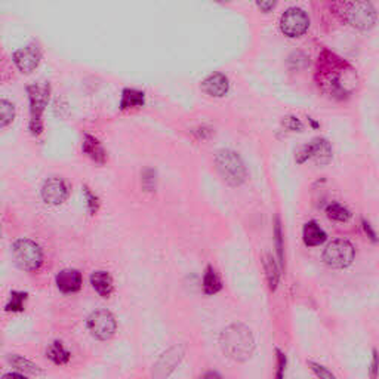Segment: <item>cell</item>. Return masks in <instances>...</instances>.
<instances>
[{
	"mask_svg": "<svg viewBox=\"0 0 379 379\" xmlns=\"http://www.w3.org/2000/svg\"><path fill=\"white\" fill-rule=\"evenodd\" d=\"M221 349L228 358L239 363L248 362L255 351V339L250 329L241 323L231 325L221 332Z\"/></svg>",
	"mask_w": 379,
	"mask_h": 379,
	"instance_id": "1",
	"label": "cell"
},
{
	"mask_svg": "<svg viewBox=\"0 0 379 379\" xmlns=\"http://www.w3.org/2000/svg\"><path fill=\"white\" fill-rule=\"evenodd\" d=\"M12 258L19 270L33 273L43 264V250L30 239H18L11 246Z\"/></svg>",
	"mask_w": 379,
	"mask_h": 379,
	"instance_id": "2",
	"label": "cell"
},
{
	"mask_svg": "<svg viewBox=\"0 0 379 379\" xmlns=\"http://www.w3.org/2000/svg\"><path fill=\"white\" fill-rule=\"evenodd\" d=\"M215 164L219 175L228 186L239 187L246 180V168L239 154L231 150H221L215 155Z\"/></svg>",
	"mask_w": 379,
	"mask_h": 379,
	"instance_id": "3",
	"label": "cell"
},
{
	"mask_svg": "<svg viewBox=\"0 0 379 379\" xmlns=\"http://www.w3.org/2000/svg\"><path fill=\"white\" fill-rule=\"evenodd\" d=\"M30 98V131L33 135H41L43 131L42 116L50 100V83H34L27 87Z\"/></svg>",
	"mask_w": 379,
	"mask_h": 379,
	"instance_id": "4",
	"label": "cell"
},
{
	"mask_svg": "<svg viewBox=\"0 0 379 379\" xmlns=\"http://www.w3.org/2000/svg\"><path fill=\"white\" fill-rule=\"evenodd\" d=\"M356 249L348 240L338 239L330 241L323 252L325 264L332 268H347L353 264Z\"/></svg>",
	"mask_w": 379,
	"mask_h": 379,
	"instance_id": "5",
	"label": "cell"
},
{
	"mask_svg": "<svg viewBox=\"0 0 379 379\" xmlns=\"http://www.w3.org/2000/svg\"><path fill=\"white\" fill-rule=\"evenodd\" d=\"M344 15L349 24L363 32L371 30L376 23L375 9L367 2L344 3Z\"/></svg>",
	"mask_w": 379,
	"mask_h": 379,
	"instance_id": "6",
	"label": "cell"
},
{
	"mask_svg": "<svg viewBox=\"0 0 379 379\" xmlns=\"http://www.w3.org/2000/svg\"><path fill=\"white\" fill-rule=\"evenodd\" d=\"M87 329H89L91 335L98 339V341H109L118 330V322H116L114 316L107 310H96L87 317Z\"/></svg>",
	"mask_w": 379,
	"mask_h": 379,
	"instance_id": "7",
	"label": "cell"
},
{
	"mask_svg": "<svg viewBox=\"0 0 379 379\" xmlns=\"http://www.w3.org/2000/svg\"><path fill=\"white\" fill-rule=\"evenodd\" d=\"M186 345L175 344L169 349H166L154 363L151 371V379H168L175 369L180 366L184 356H186Z\"/></svg>",
	"mask_w": 379,
	"mask_h": 379,
	"instance_id": "8",
	"label": "cell"
},
{
	"mask_svg": "<svg viewBox=\"0 0 379 379\" xmlns=\"http://www.w3.org/2000/svg\"><path fill=\"white\" fill-rule=\"evenodd\" d=\"M310 27L308 15L299 8H290L280 18V28L288 37L303 36Z\"/></svg>",
	"mask_w": 379,
	"mask_h": 379,
	"instance_id": "9",
	"label": "cell"
},
{
	"mask_svg": "<svg viewBox=\"0 0 379 379\" xmlns=\"http://www.w3.org/2000/svg\"><path fill=\"white\" fill-rule=\"evenodd\" d=\"M12 60L19 72L28 74L37 69L39 63L42 60V51L37 45L32 43L25 47H21V50L15 51L12 55Z\"/></svg>",
	"mask_w": 379,
	"mask_h": 379,
	"instance_id": "10",
	"label": "cell"
},
{
	"mask_svg": "<svg viewBox=\"0 0 379 379\" xmlns=\"http://www.w3.org/2000/svg\"><path fill=\"white\" fill-rule=\"evenodd\" d=\"M69 197V186L63 178H50L43 182L42 187V199L51 206L63 205Z\"/></svg>",
	"mask_w": 379,
	"mask_h": 379,
	"instance_id": "11",
	"label": "cell"
},
{
	"mask_svg": "<svg viewBox=\"0 0 379 379\" xmlns=\"http://www.w3.org/2000/svg\"><path fill=\"white\" fill-rule=\"evenodd\" d=\"M55 283L63 294H76L83 286V277L79 270L65 268L56 274Z\"/></svg>",
	"mask_w": 379,
	"mask_h": 379,
	"instance_id": "12",
	"label": "cell"
},
{
	"mask_svg": "<svg viewBox=\"0 0 379 379\" xmlns=\"http://www.w3.org/2000/svg\"><path fill=\"white\" fill-rule=\"evenodd\" d=\"M301 154H304V158L299 160V163H303L310 158L314 159L317 163H327L330 159H332V147H330L327 140L314 138Z\"/></svg>",
	"mask_w": 379,
	"mask_h": 379,
	"instance_id": "13",
	"label": "cell"
},
{
	"mask_svg": "<svg viewBox=\"0 0 379 379\" xmlns=\"http://www.w3.org/2000/svg\"><path fill=\"white\" fill-rule=\"evenodd\" d=\"M228 87H230L228 79L222 73L212 74L202 83L203 92H206L210 96H217V98L224 96L228 92Z\"/></svg>",
	"mask_w": 379,
	"mask_h": 379,
	"instance_id": "14",
	"label": "cell"
},
{
	"mask_svg": "<svg viewBox=\"0 0 379 379\" xmlns=\"http://www.w3.org/2000/svg\"><path fill=\"white\" fill-rule=\"evenodd\" d=\"M91 285L95 289V292L102 298H109L114 290L113 277L107 273V271H101V270L94 271L91 274Z\"/></svg>",
	"mask_w": 379,
	"mask_h": 379,
	"instance_id": "15",
	"label": "cell"
},
{
	"mask_svg": "<svg viewBox=\"0 0 379 379\" xmlns=\"http://www.w3.org/2000/svg\"><path fill=\"white\" fill-rule=\"evenodd\" d=\"M82 150L85 154L89 155V158L96 163L102 164L107 160V153L102 147V144L95 137H92V135H85Z\"/></svg>",
	"mask_w": 379,
	"mask_h": 379,
	"instance_id": "16",
	"label": "cell"
},
{
	"mask_svg": "<svg viewBox=\"0 0 379 379\" xmlns=\"http://www.w3.org/2000/svg\"><path fill=\"white\" fill-rule=\"evenodd\" d=\"M303 237H304V243L310 248L314 246H320L322 243L326 241V232L317 226V222L310 221L304 226L303 230Z\"/></svg>",
	"mask_w": 379,
	"mask_h": 379,
	"instance_id": "17",
	"label": "cell"
},
{
	"mask_svg": "<svg viewBox=\"0 0 379 379\" xmlns=\"http://www.w3.org/2000/svg\"><path fill=\"white\" fill-rule=\"evenodd\" d=\"M9 365L17 369V372L23 373V375H33V376H39L43 375L42 367H39L36 363L30 362L28 358L18 356V354H12L9 356Z\"/></svg>",
	"mask_w": 379,
	"mask_h": 379,
	"instance_id": "18",
	"label": "cell"
},
{
	"mask_svg": "<svg viewBox=\"0 0 379 379\" xmlns=\"http://www.w3.org/2000/svg\"><path fill=\"white\" fill-rule=\"evenodd\" d=\"M46 357L50 358V360H51L54 365H56V366H64V365H67V363L70 362L72 353L64 347L63 343L55 341V343H52L50 347H47V349H46Z\"/></svg>",
	"mask_w": 379,
	"mask_h": 379,
	"instance_id": "19",
	"label": "cell"
},
{
	"mask_svg": "<svg viewBox=\"0 0 379 379\" xmlns=\"http://www.w3.org/2000/svg\"><path fill=\"white\" fill-rule=\"evenodd\" d=\"M144 104H145L144 92L137 89H124L122 92V101H120L122 110L137 109V107H142Z\"/></svg>",
	"mask_w": 379,
	"mask_h": 379,
	"instance_id": "20",
	"label": "cell"
},
{
	"mask_svg": "<svg viewBox=\"0 0 379 379\" xmlns=\"http://www.w3.org/2000/svg\"><path fill=\"white\" fill-rule=\"evenodd\" d=\"M27 299H28V294L24 292V290H12L5 305V311L6 313H12V314L23 313L25 310Z\"/></svg>",
	"mask_w": 379,
	"mask_h": 379,
	"instance_id": "21",
	"label": "cell"
},
{
	"mask_svg": "<svg viewBox=\"0 0 379 379\" xmlns=\"http://www.w3.org/2000/svg\"><path fill=\"white\" fill-rule=\"evenodd\" d=\"M222 289V281L217 271L212 267H208L205 274H203V290H205L206 295H215Z\"/></svg>",
	"mask_w": 379,
	"mask_h": 379,
	"instance_id": "22",
	"label": "cell"
},
{
	"mask_svg": "<svg viewBox=\"0 0 379 379\" xmlns=\"http://www.w3.org/2000/svg\"><path fill=\"white\" fill-rule=\"evenodd\" d=\"M264 268H266V273H267L268 288H270L271 292H274V290L277 289L280 273H279V268L276 266V261L273 259V257H271L270 254H267L264 257Z\"/></svg>",
	"mask_w": 379,
	"mask_h": 379,
	"instance_id": "23",
	"label": "cell"
},
{
	"mask_svg": "<svg viewBox=\"0 0 379 379\" xmlns=\"http://www.w3.org/2000/svg\"><path fill=\"white\" fill-rule=\"evenodd\" d=\"M15 119V107L8 100H0V128L11 124Z\"/></svg>",
	"mask_w": 379,
	"mask_h": 379,
	"instance_id": "24",
	"label": "cell"
},
{
	"mask_svg": "<svg viewBox=\"0 0 379 379\" xmlns=\"http://www.w3.org/2000/svg\"><path fill=\"white\" fill-rule=\"evenodd\" d=\"M326 213L330 219L338 221V222H347L349 218H351V213L347 208H344L339 203H332L326 208Z\"/></svg>",
	"mask_w": 379,
	"mask_h": 379,
	"instance_id": "25",
	"label": "cell"
},
{
	"mask_svg": "<svg viewBox=\"0 0 379 379\" xmlns=\"http://www.w3.org/2000/svg\"><path fill=\"white\" fill-rule=\"evenodd\" d=\"M83 193H85L87 210H89L91 215H95V213L98 212V209H100V199L96 197L95 194L89 188H87V187H83Z\"/></svg>",
	"mask_w": 379,
	"mask_h": 379,
	"instance_id": "26",
	"label": "cell"
},
{
	"mask_svg": "<svg viewBox=\"0 0 379 379\" xmlns=\"http://www.w3.org/2000/svg\"><path fill=\"white\" fill-rule=\"evenodd\" d=\"M288 358L285 353H281L280 349H276V375L274 379H285Z\"/></svg>",
	"mask_w": 379,
	"mask_h": 379,
	"instance_id": "27",
	"label": "cell"
},
{
	"mask_svg": "<svg viewBox=\"0 0 379 379\" xmlns=\"http://www.w3.org/2000/svg\"><path fill=\"white\" fill-rule=\"evenodd\" d=\"M308 366L318 379H336V376L322 365H318L316 362H308Z\"/></svg>",
	"mask_w": 379,
	"mask_h": 379,
	"instance_id": "28",
	"label": "cell"
},
{
	"mask_svg": "<svg viewBox=\"0 0 379 379\" xmlns=\"http://www.w3.org/2000/svg\"><path fill=\"white\" fill-rule=\"evenodd\" d=\"M274 236H276V248H277V254H279V262L280 266L283 267V239H281V227H280V222L277 219L276 222V230H274Z\"/></svg>",
	"mask_w": 379,
	"mask_h": 379,
	"instance_id": "29",
	"label": "cell"
},
{
	"mask_svg": "<svg viewBox=\"0 0 379 379\" xmlns=\"http://www.w3.org/2000/svg\"><path fill=\"white\" fill-rule=\"evenodd\" d=\"M286 124V128L296 131V129H303V123H301L296 118H286V120L283 122Z\"/></svg>",
	"mask_w": 379,
	"mask_h": 379,
	"instance_id": "30",
	"label": "cell"
},
{
	"mask_svg": "<svg viewBox=\"0 0 379 379\" xmlns=\"http://www.w3.org/2000/svg\"><path fill=\"white\" fill-rule=\"evenodd\" d=\"M0 379H28V378L23 373H19V372H8Z\"/></svg>",
	"mask_w": 379,
	"mask_h": 379,
	"instance_id": "31",
	"label": "cell"
},
{
	"mask_svg": "<svg viewBox=\"0 0 379 379\" xmlns=\"http://www.w3.org/2000/svg\"><path fill=\"white\" fill-rule=\"evenodd\" d=\"M199 379H222V376L215 371H208V372L203 373Z\"/></svg>",
	"mask_w": 379,
	"mask_h": 379,
	"instance_id": "32",
	"label": "cell"
},
{
	"mask_svg": "<svg viewBox=\"0 0 379 379\" xmlns=\"http://www.w3.org/2000/svg\"><path fill=\"white\" fill-rule=\"evenodd\" d=\"M363 228L366 231V235H369V237H371L373 241H376V235L373 232V230L371 228V224H369V222L363 221Z\"/></svg>",
	"mask_w": 379,
	"mask_h": 379,
	"instance_id": "33",
	"label": "cell"
},
{
	"mask_svg": "<svg viewBox=\"0 0 379 379\" xmlns=\"http://www.w3.org/2000/svg\"><path fill=\"white\" fill-rule=\"evenodd\" d=\"M376 375H378V367H376V351H373L372 367H371V376H372V379H376Z\"/></svg>",
	"mask_w": 379,
	"mask_h": 379,
	"instance_id": "34",
	"label": "cell"
},
{
	"mask_svg": "<svg viewBox=\"0 0 379 379\" xmlns=\"http://www.w3.org/2000/svg\"><path fill=\"white\" fill-rule=\"evenodd\" d=\"M258 6H259L261 9H264L266 12H268L270 9H273V8L276 6V3H274V2H258Z\"/></svg>",
	"mask_w": 379,
	"mask_h": 379,
	"instance_id": "35",
	"label": "cell"
}]
</instances>
